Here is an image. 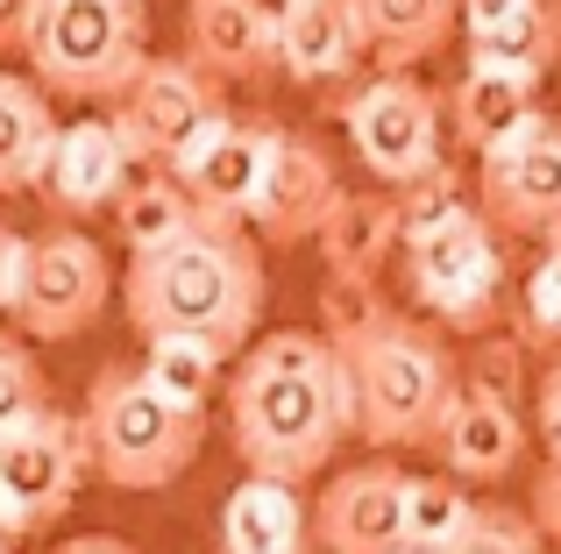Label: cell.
I'll return each mask as SVG.
<instances>
[{"label":"cell","instance_id":"33","mask_svg":"<svg viewBox=\"0 0 561 554\" xmlns=\"http://www.w3.org/2000/svg\"><path fill=\"white\" fill-rule=\"evenodd\" d=\"M534 533H540V547H554L561 554V462H548V470L534 476Z\"/></svg>","mask_w":561,"mask_h":554},{"label":"cell","instance_id":"15","mask_svg":"<svg viewBox=\"0 0 561 554\" xmlns=\"http://www.w3.org/2000/svg\"><path fill=\"white\" fill-rule=\"evenodd\" d=\"M185 65L214 85L263 79L277 65V8L271 0H192L185 8Z\"/></svg>","mask_w":561,"mask_h":554},{"label":"cell","instance_id":"13","mask_svg":"<svg viewBox=\"0 0 561 554\" xmlns=\"http://www.w3.org/2000/svg\"><path fill=\"white\" fill-rule=\"evenodd\" d=\"M334 199H342V171H334L328 142L299 136V128H277L271 142V164H263V185H256V207H249V228L263 242H313L328 228Z\"/></svg>","mask_w":561,"mask_h":554},{"label":"cell","instance_id":"17","mask_svg":"<svg viewBox=\"0 0 561 554\" xmlns=\"http://www.w3.org/2000/svg\"><path fill=\"white\" fill-rule=\"evenodd\" d=\"M434 448H440L455 484H497V476H512L519 455H526V419H519L512 399H491V391L462 384L455 405H448V419H440V434H434Z\"/></svg>","mask_w":561,"mask_h":554},{"label":"cell","instance_id":"1","mask_svg":"<svg viewBox=\"0 0 561 554\" xmlns=\"http://www.w3.org/2000/svg\"><path fill=\"white\" fill-rule=\"evenodd\" d=\"M228 434H234V455L249 462V476H271V484L299 490L306 476H320L334 462V448L356 434L342 356L306 327L263 334V342L234 362Z\"/></svg>","mask_w":561,"mask_h":554},{"label":"cell","instance_id":"34","mask_svg":"<svg viewBox=\"0 0 561 554\" xmlns=\"http://www.w3.org/2000/svg\"><path fill=\"white\" fill-rule=\"evenodd\" d=\"M534 413H540V434H548V462H561V356L548 362V377H540Z\"/></svg>","mask_w":561,"mask_h":554},{"label":"cell","instance_id":"38","mask_svg":"<svg viewBox=\"0 0 561 554\" xmlns=\"http://www.w3.org/2000/svg\"><path fill=\"white\" fill-rule=\"evenodd\" d=\"M22 533H28V527H22V512L0 498V554H14V541H22Z\"/></svg>","mask_w":561,"mask_h":554},{"label":"cell","instance_id":"27","mask_svg":"<svg viewBox=\"0 0 561 554\" xmlns=\"http://www.w3.org/2000/svg\"><path fill=\"white\" fill-rule=\"evenodd\" d=\"M477 527V498L455 476H405V554H448Z\"/></svg>","mask_w":561,"mask_h":554},{"label":"cell","instance_id":"32","mask_svg":"<svg viewBox=\"0 0 561 554\" xmlns=\"http://www.w3.org/2000/svg\"><path fill=\"white\" fill-rule=\"evenodd\" d=\"M320 305H328V334H320L328 348H348L356 334H370L377 320L391 313V305L377 299V285H328V299H320Z\"/></svg>","mask_w":561,"mask_h":554},{"label":"cell","instance_id":"11","mask_svg":"<svg viewBox=\"0 0 561 554\" xmlns=\"http://www.w3.org/2000/svg\"><path fill=\"white\" fill-rule=\"evenodd\" d=\"M477 213L491 235H561V122L534 114L505 150L483 157Z\"/></svg>","mask_w":561,"mask_h":554},{"label":"cell","instance_id":"36","mask_svg":"<svg viewBox=\"0 0 561 554\" xmlns=\"http://www.w3.org/2000/svg\"><path fill=\"white\" fill-rule=\"evenodd\" d=\"M50 554H142V547L114 541V533H79V541H65V547H50Z\"/></svg>","mask_w":561,"mask_h":554},{"label":"cell","instance_id":"20","mask_svg":"<svg viewBox=\"0 0 561 554\" xmlns=\"http://www.w3.org/2000/svg\"><path fill=\"white\" fill-rule=\"evenodd\" d=\"M534 114H540V79H526V71L469 65L462 85L448 93V128H455V142H462V150H477V157L505 150V142L519 136Z\"/></svg>","mask_w":561,"mask_h":554},{"label":"cell","instance_id":"18","mask_svg":"<svg viewBox=\"0 0 561 554\" xmlns=\"http://www.w3.org/2000/svg\"><path fill=\"white\" fill-rule=\"evenodd\" d=\"M462 36L469 65L540 79L561 57V0H462Z\"/></svg>","mask_w":561,"mask_h":554},{"label":"cell","instance_id":"3","mask_svg":"<svg viewBox=\"0 0 561 554\" xmlns=\"http://www.w3.org/2000/svg\"><path fill=\"white\" fill-rule=\"evenodd\" d=\"M342 356L348 377V413L370 448H434L440 419L455 405V356L440 348L434 327L383 313L370 334H356Z\"/></svg>","mask_w":561,"mask_h":554},{"label":"cell","instance_id":"26","mask_svg":"<svg viewBox=\"0 0 561 554\" xmlns=\"http://www.w3.org/2000/svg\"><path fill=\"white\" fill-rule=\"evenodd\" d=\"M220 348H206V342H185V334H164V342H142V384L157 391V399H171V405H185V413H206V399L220 391Z\"/></svg>","mask_w":561,"mask_h":554},{"label":"cell","instance_id":"37","mask_svg":"<svg viewBox=\"0 0 561 554\" xmlns=\"http://www.w3.org/2000/svg\"><path fill=\"white\" fill-rule=\"evenodd\" d=\"M22 22H28V0H0V50H22Z\"/></svg>","mask_w":561,"mask_h":554},{"label":"cell","instance_id":"19","mask_svg":"<svg viewBox=\"0 0 561 554\" xmlns=\"http://www.w3.org/2000/svg\"><path fill=\"white\" fill-rule=\"evenodd\" d=\"M363 57L356 0H277V71L299 85H328Z\"/></svg>","mask_w":561,"mask_h":554},{"label":"cell","instance_id":"8","mask_svg":"<svg viewBox=\"0 0 561 554\" xmlns=\"http://www.w3.org/2000/svg\"><path fill=\"white\" fill-rule=\"evenodd\" d=\"M214 114H228L214 79H199L185 57H142V71L122 85V100H114L107 128L122 136L128 164L171 171V164H179V150L199 136L206 122H214Z\"/></svg>","mask_w":561,"mask_h":554},{"label":"cell","instance_id":"24","mask_svg":"<svg viewBox=\"0 0 561 554\" xmlns=\"http://www.w3.org/2000/svg\"><path fill=\"white\" fill-rule=\"evenodd\" d=\"M57 142L50 93L22 71H0V193H22L43 178V157Z\"/></svg>","mask_w":561,"mask_h":554},{"label":"cell","instance_id":"5","mask_svg":"<svg viewBox=\"0 0 561 554\" xmlns=\"http://www.w3.org/2000/svg\"><path fill=\"white\" fill-rule=\"evenodd\" d=\"M79 434H85V462L114 490H164L199 462L206 413L157 399L142 384V370H100L93 391H85Z\"/></svg>","mask_w":561,"mask_h":554},{"label":"cell","instance_id":"35","mask_svg":"<svg viewBox=\"0 0 561 554\" xmlns=\"http://www.w3.org/2000/svg\"><path fill=\"white\" fill-rule=\"evenodd\" d=\"M14 285H22V235L0 228V305H14Z\"/></svg>","mask_w":561,"mask_h":554},{"label":"cell","instance_id":"25","mask_svg":"<svg viewBox=\"0 0 561 554\" xmlns=\"http://www.w3.org/2000/svg\"><path fill=\"white\" fill-rule=\"evenodd\" d=\"M114 221H122L128 256H150V250H164V242L192 235V228H199V213H192V199L179 193V178H171V171H142V178L122 185Z\"/></svg>","mask_w":561,"mask_h":554},{"label":"cell","instance_id":"16","mask_svg":"<svg viewBox=\"0 0 561 554\" xmlns=\"http://www.w3.org/2000/svg\"><path fill=\"white\" fill-rule=\"evenodd\" d=\"M128 178H136V164H128L122 136L107 122H71V128H57L50 157H43L36 193L50 199V213H100L122 199Z\"/></svg>","mask_w":561,"mask_h":554},{"label":"cell","instance_id":"22","mask_svg":"<svg viewBox=\"0 0 561 554\" xmlns=\"http://www.w3.org/2000/svg\"><path fill=\"white\" fill-rule=\"evenodd\" d=\"M306 541H313V512L291 484L242 476L220 505V554H306Z\"/></svg>","mask_w":561,"mask_h":554},{"label":"cell","instance_id":"14","mask_svg":"<svg viewBox=\"0 0 561 554\" xmlns=\"http://www.w3.org/2000/svg\"><path fill=\"white\" fill-rule=\"evenodd\" d=\"M313 541L328 554H405V470L356 462L328 476L313 505Z\"/></svg>","mask_w":561,"mask_h":554},{"label":"cell","instance_id":"31","mask_svg":"<svg viewBox=\"0 0 561 554\" xmlns=\"http://www.w3.org/2000/svg\"><path fill=\"white\" fill-rule=\"evenodd\" d=\"M448 554H540V533H534V519H519V512L477 505V527H469Z\"/></svg>","mask_w":561,"mask_h":554},{"label":"cell","instance_id":"21","mask_svg":"<svg viewBox=\"0 0 561 554\" xmlns=\"http://www.w3.org/2000/svg\"><path fill=\"white\" fill-rule=\"evenodd\" d=\"M313 242H320V264H328V285H377L405 235H398L391 193H342Z\"/></svg>","mask_w":561,"mask_h":554},{"label":"cell","instance_id":"30","mask_svg":"<svg viewBox=\"0 0 561 554\" xmlns=\"http://www.w3.org/2000/svg\"><path fill=\"white\" fill-rule=\"evenodd\" d=\"M519 320H526V342H534V348H554V356H561V235L548 242V256L534 264V277H526Z\"/></svg>","mask_w":561,"mask_h":554},{"label":"cell","instance_id":"2","mask_svg":"<svg viewBox=\"0 0 561 554\" xmlns=\"http://www.w3.org/2000/svg\"><path fill=\"white\" fill-rule=\"evenodd\" d=\"M122 305L142 342L185 334V342H206L220 356H234V348H249V334L263 320V256L249 242V228L199 221L192 235L164 242V250L128 256Z\"/></svg>","mask_w":561,"mask_h":554},{"label":"cell","instance_id":"29","mask_svg":"<svg viewBox=\"0 0 561 554\" xmlns=\"http://www.w3.org/2000/svg\"><path fill=\"white\" fill-rule=\"evenodd\" d=\"M36 413H50L43 370H36V356H28V342L0 334V441H8L14 427H28Z\"/></svg>","mask_w":561,"mask_h":554},{"label":"cell","instance_id":"23","mask_svg":"<svg viewBox=\"0 0 561 554\" xmlns=\"http://www.w3.org/2000/svg\"><path fill=\"white\" fill-rule=\"evenodd\" d=\"M363 22V57L383 71H412L462 28V0H356Z\"/></svg>","mask_w":561,"mask_h":554},{"label":"cell","instance_id":"28","mask_svg":"<svg viewBox=\"0 0 561 554\" xmlns=\"http://www.w3.org/2000/svg\"><path fill=\"white\" fill-rule=\"evenodd\" d=\"M391 207H398V235L412 242V235H426V228H440V221H455V213H469L477 199H469V185L455 178V164H434L426 178L398 185Z\"/></svg>","mask_w":561,"mask_h":554},{"label":"cell","instance_id":"10","mask_svg":"<svg viewBox=\"0 0 561 554\" xmlns=\"http://www.w3.org/2000/svg\"><path fill=\"white\" fill-rule=\"evenodd\" d=\"M271 142H277V122H234V114H214V122L179 150L171 178H179V193L192 199V213H199L206 228H249L263 164H271Z\"/></svg>","mask_w":561,"mask_h":554},{"label":"cell","instance_id":"12","mask_svg":"<svg viewBox=\"0 0 561 554\" xmlns=\"http://www.w3.org/2000/svg\"><path fill=\"white\" fill-rule=\"evenodd\" d=\"M85 434L71 413H36L28 427H14L8 441H0V498L22 512L28 533L57 527V519L71 512V498H79L85 484Z\"/></svg>","mask_w":561,"mask_h":554},{"label":"cell","instance_id":"7","mask_svg":"<svg viewBox=\"0 0 561 554\" xmlns=\"http://www.w3.org/2000/svg\"><path fill=\"white\" fill-rule=\"evenodd\" d=\"M398 250H405L412 299L434 320H448V327H491L497 285H505V256H497V235L477 207L426 228V235H412V242H398Z\"/></svg>","mask_w":561,"mask_h":554},{"label":"cell","instance_id":"9","mask_svg":"<svg viewBox=\"0 0 561 554\" xmlns=\"http://www.w3.org/2000/svg\"><path fill=\"white\" fill-rule=\"evenodd\" d=\"M348 142H356L363 171L398 193V185L426 178L440 164V107L412 71H377L356 100H348Z\"/></svg>","mask_w":561,"mask_h":554},{"label":"cell","instance_id":"4","mask_svg":"<svg viewBox=\"0 0 561 554\" xmlns=\"http://www.w3.org/2000/svg\"><path fill=\"white\" fill-rule=\"evenodd\" d=\"M22 57L43 93L122 100V85L150 57V8L142 0H28Z\"/></svg>","mask_w":561,"mask_h":554},{"label":"cell","instance_id":"6","mask_svg":"<svg viewBox=\"0 0 561 554\" xmlns=\"http://www.w3.org/2000/svg\"><path fill=\"white\" fill-rule=\"evenodd\" d=\"M114 299L107 250L79 228H50V235H22V285H14V327L28 342H71L85 334Z\"/></svg>","mask_w":561,"mask_h":554}]
</instances>
